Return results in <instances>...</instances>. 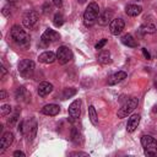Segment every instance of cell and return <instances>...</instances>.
Segmentation results:
<instances>
[{
  "label": "cell",
  "instance_id": "obj_1",
  "mask_svg": "<svg viewBox=\"0 0 157 157\" xmlns=\"http://www.w3.org/2000/svg\"><path fill=\"white\" fill-rule=\"evenodd\" d=\"M98 16H99V6H98V4L94 2V1L90 2L87 9L85 10V13H83L85 25L86 26L94 25V22L98 20Z\"/></svg>",
  "mask_w": 157,
  "mask_h": 157
},
{
  "label": "cell",
  "instance_id": "obj_2",
  "mask_svg": "<svg viewBox=\"0 0 157 157\" xmlns=\"http://www.w3.org/2000/svg\"><path fill=\"white\" fill-rule=\"evenodd\" d=\"M11 38L13 42L21 47H27L29 44V36L25 29H22L20 26H13L11 28Z\"/></svg>",
  "mask_w": 157,
  "mask_h": 157
},
{
  "label": "cell",
  "instance_id": "obj_3",
  "mask_svg": "<svg viewBox=\"0 0 157 157\" xmlns=\"http://www.w3.org/2000/svg\"><path fill=\"white\" fill-rule=\"evenodd\" d=\"M141 145L146 156H157V140L155 137L150 135H144L141 137Z\"/></svg>",
  "mask_w": 157,
  "mask_h": 157
},
{
  "label": "cell",
  "instance_id": "obj_4",
  "mask_svg": "<svg viewBox=\"0 0 157 157\" xmlns=\"http://www.w3.org/2000/svg\"><path fill=\"white\" fill-rule=\"evenodd\" d=\"M18 131H21L23 135L27 136V139L29 141H32L33 137L36 136V132H37V123H36V120L22 121L18 125Z\"/></svg>",
  "mask_w": 157,
  "mask_h": 157
},
{
  "label": "cell",
  "instance_id": "obj_5",
  "mask_svg": "<svg viewBox=\"0 0 157 157\" xmlns=\"http://www.w3.org/2000/svg\"><path fill=\"white\" fill-rule=\"evenodd\" d=\"M137 104H139V101H137V98H135V97H131V98H129L120 108H119V110H118V118H125V117H128L136 107H137Z\"/></svg>",
  "mask_w": 157,
  "mask_h": 157
},
{
  "label": "cell",
  "instance_id": "obj_6",
  "mask_svg": "<svg viewBox=\"0 0 157 157\" xmlns=\"http://www.w3.org/2000/svg\"><path fill=\"white\" fill-rule=\"evenodd\" d=\"M18 71L23 77H31L34 71V63L29 59H23L18 63Z\"/></svg>",
  "mask_w": 157,
  "mask_h": 157
},
{
  "label": "cell",
  "instance_id": "obj_7",
  "mask_svg": "<svg viewBox=\"0 0 157 157\" xmlns=\"http://www.w3.org/2000/svg\"><path fill=\"white\" fill-rule=\"evenodd\" d=\"M71 56H72L71 50L67 47L61 45V47L58 48V50H56V60L59 61V64L64 65V64L69 63L71 60Z\"/></svg>",
  "mask_w": 157,
  "mask_h": 157
},
{
  "label": "cell",
  "instance_id": "obj_8",
  "mask_svg": "<svg viewBox=\"0 0 157 157\" xmlns=\"http://www.w3.org/2000/svg\"><path fill=\"white\" fill-rule=\"evenodd\" d=\"M38 21V13L36 11H27L22 17V23L26 28H32Z\"/></svg>",
  "mask_w": 157,
  "mask_h": 157
},
{
  "label": "cell",
  "instance_id": "obj_9",
  "mask_svg": "<svg viewBox=\"0 0 157 157\" xmlns=\"http://www.w3.org/2000/svg\"><path fill=\"white\" fill-rule=\"evenodd\" d=\"M124 26H125V22L123 18H113L112 22L109 23V29H110V33L113 36H118L121 33V31L124 29Z\"/></svg>",
  "mask_w": 157,
  "mask_h": 157
},
{
  "label": "cell",
  "instance_id": "obj_10",
  "mask_svg": "<svg viewBox=\"0 0 157 157\" xmlns=\"http://www.w3.org/2000/svg\"><path fill=\"white\" fill-rule=\"evenodd\" d=\"M59 38H60L59 33H58L56 31H54V29H50V28L45 29V32L42 34V42L45 43V44H49V43H52V42H55V40H58Z\"/></svg>",
  "mask_w": 157,
  "mask_h": 157
},
{
  "label": "cell",
  "instance_id": "obj_11",
  "mask_svg": "<svg viewBox=\"0 0 157 157\" xmlns=\"http://www.w3.org/2000/svg\"><path fill=\"white\" fill-rule=\"evenodd\" d=\"M80 114H81V102L80 99H76L69 105V115L71 119H78Z\"/></svg>",
  "mask_w": 157,
  "mask_h": 157
},
{
  "label": "cell",
  "instance_id": "obj_12",
  "mask_svg": "<svg viewBox=\"0 0 157 157\" xmlns=\"http://www.w3.org/2000/svg\"><path fill=\"white\" fill-rule=\"evenodd\" d=\"M113 16H114L113 10L107 9V10H104V11L98 16V23H99L101 26H105V25H108V23L112 22Z\"/></svg>",
  "mask_w": 157,
  "mask_h": 157
},
{
  "label": "cell",
  "instance_id": "obj_13",
  "mask_svg": "<svg viewBox=\"0 0 157 157\" xmlns=\"http://www.w3.org/2000/svg\"><path fill=\"white\" fill-rule=\"evenodd\" d=\"M12 142H13V134H12V132H10V131L5 132V134L2 135V137H1V140H0L1 152H2L4 150H6L7 147H10Z\"/></svg>",
  "mask_w": 157,
  "mask_h": 157
},
{
  "label": "cell",
  "instance_id": "obj_14",
  "mask_svg": "<svg viewBox=\"0 0 157 157\" xmlns=\"http://www.w3.org/2000/svg\"><path fill=\"white\" fill-rule=\"evenodd\" d=\"M56 59V54L53 52H44L38 56V60L43 64H52L53 61H55Z\"/></svg>",
  "mask_w": 157,
  "mask_h": 157
},
{
  "label": "cell",
  "instance_id": "obj_15",
  "mask_svg": "<svg viewBox=\"0 0 157 157\" xmlns=\"http://www.w3.org/2000/svg\"><path fill=\"white\" fill-rule=\"evenodd\" d=\"M52 91H53V85L49 83V82H47V81L40 82L39 86H38V94H39L40 97H45V96H48Z\"/></svg>",
  "mask_w": 157,
  "mask_h": 157
},
{
  "label": "cell",
  "instance_id": "obj_16",
  "mask_svg": "<svg viewBox=\"0 0 157 157\" xmlns=\"http://www.w3.org/2000/svg\"><path fill=\"white\" fill-rule=\"evenodd\" d=\"M139 123H140V115H139V114H134V115H131V117L128 119V123H126V130H128L129 132H132V131L137 128Z\"/></svg>",
  "mask_w": 157,
  "mask_h": 157
},
{
  "label": "cell",
  "instance_id": "obj_17",
  "mask_svg": "<svg viewBox=\"0 0 157 157\" xmlns=\"http://www.w3.org/2000/svg\"><path fill=\"white\" fill-rule=\"evenodd\" d=\"M59 112H60V107L58 104H47L42 108V113L45 114V115L54 117V115L59 114Z\"/></svg>",
  "mask_w": 157,
  "mask_h": 157
},
{
  "label": "cell",
  "instance_id": "obj_18",
  "mask_svg": "<svg viewBox=\"0 0 157 157\" xmlns=\"http://www.w3.org/2000/svg\"><path fill=\"white\" fill-rule=\"evenodd\" d=\"M141 11H142V7H141L140 5H135V4L126 5V7H125V13H126L128 16H132V17L140 15Z\"/></svg>",
  "mask_w": 157,
  "mask_h": 157
},
{
  "label": "cell",
  "instance_id": "obj_19",
  "mask_svg": "<svg viewBox=\"0 0 157 157\" xmlns=\"http://www.w3.org/2000/svg\"><path fill=\"white\" fill-rule=\"evenodd\" d=\"M126 77V72H124V71H118V72H115V74H113L109 78H108V85H117V83H119L120 81H123L124 78Z\"/></svg>",
  "mask_w": 157,
  "mask_h": 157
},
{
  "label": "cell",
  "instance_id": "obj_20",
  "mask_svg": "<svg viewBox=\"0 0 157 157\" xmlns=\"http://www.w3.org/2000/svg\"><path fill=\"white\" fill-rule=\"evenodd\" d=\"M121 43L124 44V45H126V47H131V48H135V47H137V42H136V39L131 36V34H124L123 37H121Z\"/></svg>",
  "mask_w": 157,
  "mask_h": 157
},
{
  "label": "cell",
  "instance_id": "obj_21",
  "mask_svg": "<svg viewBox=\"0 0 157 157\" xmlns=\"http://www.w3.org/2000/svg\"><path fill=\"white\" fill-rule=\"evenodd\" d=\"M98 61L103 65H107V64H110L112 63V59H110V53L108 50H102L99 54H98Z\"/></svg>",
  "mask_w": 157,
  "mask_h": 157
},
{
  "label": "cell",
  "instance_id": "obj_22",
  "mask_svg": "<svg viewBox=\"0 0 157 157\" xmlns=\"http://www.w3.org/2000/svg\"><path fill=\"white\" fill-rule=\"evenodd\" d=\"M140 32L144 34H152L156 32V26L153 23H145L140 27Z\"/></svg>",
  "mask_w": 157,
  "mask_h": 157
},
{
  "label": "cell",
  "instance_id": "obj_23",
  "mask_svg": "<svg viewBox=\"0 0 157 157\" xmlns=\"http://www.w3.org/2000/svg\"><path fill=\"white\" fill-rule=\"evenodd\" d=\"M71 140H72V142L76 144V145L82 144V135H81V132H80L76 128H74V129L71 130Z\"/></svg>",
  "mask_w": 157,
  "mask_h": 157
},
{
  "label": "cell",
  "instance_id": "obj_24",
  "mask_svg": "<svg viewBox=\"0 0 157 157\" xmlns=\"http://www.w3.org/2000/svg\"><path fill=\"white\" fill-rule=\"evenodd\" d=\"M88 115H90L91 123H92L94 126H97V125H98V117H97V113H96V109H94L93 105H90V107H88Z\"/></svg>",
  "mask_w": 157,
  "mask_h": 157
},
{
  "label": "cell",
  "instance_id": "obj_25",
  "mask_svg": "<svg viewBox=\"0 0 157 157\" xmlns=\"http://www.w3.org/2000/svg\"><path fill=\"white\" fill-rule=\"evenodd\" d=\"M26 94H27V91H26V88H25L23 86H20V87L16 90V92H15V97H16L17 99H22V98H25Z\"/></svg>",
  "mask_w": 157,
  "mask_h": 157
},
{
  "label": "cell",
  "instance_id": "obj_26",
  "mask_svg": "<svg viewBox=\"0 0 157 157\" xmlns=\"http://www.w3.org/2000/svg\"><path fill=\"white\" fill-rule=\"evenodd\" d=\"M53 22H54V26L55 27H60L63 23H64V17H63V15L61 13H55L54 15V20H53Z\"/></svg>",
  "mask_w": 157,
  "mask_h": 157
},
{
  "label": "cell",
  "instance_id": "obj_27",
  "mask_svg": "<svg viewBox=\"0 0 157 157\" xmlns=\"http://www.w3.org/2000/svg\"><path fill=\"white\" fill-rule=\"evenodd\" d=\"M76 88H65L64 91H63V98L64 99H66V98H70L71 96H74V94H76Z\"/></svg>",
  "mask_w": 157,
  "mask_h": 157
},
{
  "label": "cell",
  "instance_id": "obj_28",
  "mask_svg": "<svg viewBox=\"0 0 157 157\" xmlns=\"http://www.w3.org/2000/svg\"><path fill=\"white\" fill-rule=\"evenodd\" d=\"M11 113V105L10 104H4V105H1V108H0V115L1 117H6L7 114H10Z\"/></svg>",
  "mask_w": 157,
  "mask_h": 157
},
{
  "label": "cell",
  "instance_id": "obj_29",
  "mask_svg": "<svg viewBox=\"0 0 157 157\" xmlns=\"http://www.w3.org/2000/svg\"><path fill=\"white\" fill-rule=\"evenodd\" d=\"M105 43H107V39H105V38L101 39V40H99V42L96 44V49H97V50H101V49H102V48L105 45Z\"/></svg>",
  "mask_w": 157,
  "mask_h": 157
},
{
  "label": "cell",
  "instance_id": "obj_30",
  "mask_svg": "<svg viewBox=\"0 0 157 157\" xmlns=\"http://www.w3.org/2000/svg\"><path fill=\"white\" fill-rule=\"evenodd\" d=\"M2 15L5 16V17H7V16H10V13H11V11H10V9H9V6H4V9H2Z\"/></svg>",
  "mask_w": 157,
  "mask_h": 157
},
{
  "label": "cell",
  "instance_id": "obj_31",
  "mask_svg": "<svg viewBox=\"0 0 157 157\" xmlns=\"http://www.w3.org/2000/svg\"><path fill=\"white\" fill-rule=\"evenodd\" d=\"M53 2H54V5H55L56 7H59V9L63 6V1H61V0H53Z\"/></svg>",
  "mask_w": 157,
  "mask_h": 157
},
{
  "label": "cell",
  "instance_id": "obj_32",
  "mask_svg": "<svg viewBox=\"0 0 157 157\" xmlns=\"http://www.w3.org/2000/svg\"><path fill=\"white\" fill-rule=\"evenodd\" d=\"M142 53H144V56L146 58V59H151V55H150V53L145 49V48H142Z\"/></svg>",
  "mask_w": 157,
  "mask_h": 157
},
{
  "label": "cell",
  "instance_id": "obj_33",
  "mask_svg": "<svg viewBox=\"0 0 157 157\" xmlns=\"http://www.w3.org/2000/svg\"><path fill=\"white\" fill-rule=\"evenodd\" d=\"M13 156H15V157H20V156H21V157H25V153H23L22 151H15V152H13Z\"/></svg>",
  "mask_w": 157,
  "mask_h": 157
},
{
  "label": "cell",
  "instance_id": "obj_34",
  "mask_svg": "<svg viewBox=\"0 0 157 157\" xmlns=\"http://www.w3.org/2000/svg\"><path fill=\"white\" fill-rule=\"evenodd\" d=\"M71 156H88L87 153H85V152H72V153H70Z\"/></svg>",
  "mask_w": 157,
  "mask_h": 157
},
{
  "label": "cell",
  "instance_id": "obj_35",
  "mask_svg": "<svg viewBox=\"0 0 157 157\" xmlns=\"http://www.w3.org/2000/svg\"><path fill=\"white\" fill-rule=\"evenodd\" d=\"M6 97H7V93H6L4 90H2V91H0V99H5Z\"/></svg>",
  "mask_w": 157,
  "mask_h": 157
},
{
  "label": "cell",
  "instance_id": "obj_36",
  "mask_svg": "<svg viewBox=\"0 0 157 157\" xmlns=\"http://www.w3.org/2000/svg\"><path fill=\"white\" fill-rule=\"evenodd\" d=\"M5 75H6V69L4 65H1V77H4Z\"/></svg>",
  "mask_w": 157,
  "mask_h": 157
},
{
  "label": "cell",
  "instance_id": "obj_37",
  "mask_svg": "<svg viewBox=\"0 0 157 157\" xmlns=\"http://www.w3.org/2000/svg\"><path fill=\"white\" fill-rule=\"evenodd\" d=\"M43 12H44V13H48V12H50V7H48V6L45 5V6H44V10H43Z\"/></svg>",
  "mask_w": 157,
  "mask_h": 157
},
{
  "label": "cell",
  "instance_id": "obj_38",
  "mask_svg": "<svg viewBox=\"0 0 157 157\" xmlns=\"http://www.w3.org/2000/svg\"><path fill=\"white\" fill-rule=\"evenodd\" d=\"M86 1H87V0H77V2H78V4H85Z\"/></svg>",
  "mask_w": 157,
  "mask_h": 157
},
{
  "label": "cell",
  "instance_id": "obj_39",
  "mask_svg": "<svg viewBox=\"0 0 157 157\" xmlns=\"http://www.w3.org/2000/svg\"><path fill=\"white\" fill-rule=\"evenodd\" d=\"M9 2H16V1H18V0H7Z\"/></svg>",
  "mask_w": 157,
  "mask_h": 157
},
{
  "label": "cell",
  "instance_id": "obj_40",
  "mask_svg": "<svg viewBox=\"0 0 157 157\" xmlns=\"http://www.w3.org/2000/svg\"><path fill=\"white\" fill-rule=\"evenodd\" d=\"M137 1H142V0H137Z\"/></svg>",
  "mask_w": 157,
  "mask_h": 157
}]
</instances>
